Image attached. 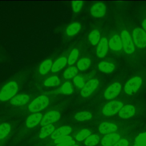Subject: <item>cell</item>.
Returning a JSON list of instances; mask_svg holds the SVG:
<instances>
[{"mask_svg":"<svg viewBox=\"0 0 146 146\" xmlns=\"http://www.w3.org/2000/svg\"><path fill=\"white\" fill-rule=\"evenodd\" d=\"M106 11V7L103 3H97L94 4L91 8L90 12L92 16L96 18L103 17Z\"/></svg>","mask_w":146,"mask_h":146,"instance_id":"cell-11","label":"cell"},{"mask_svg":"<svg viewBox=\"0 0 146 146\" xmlns=\"http://www.w3.org/2000/svg\"><path fill=\"white\" fill-rule=\"evenodd\" d=\"M10 131V125L7 123L0 124V140L4 139Z\"/></svg>","mask_w":146,"mask_h":146,"instance_id":"cell-31","label":"cell"},{"mask_svg":"<svg viewBox=\"0 0 146 146\" xmlns=\"http://www.w3.org/2000/svg\"><path fill=\"white\" fill-rule=\"evenodd\" d=\"M129 142L126 139H120L113 146H128Z\"/></svg>","mask_w":146,"mask_h":146,"instance_id":"cell-38","label":"cell"},{"mask_svg":"<svg viewBox=\"0 0 146 146\" xmlns=\"http://www.w3.org/2000/svg\"><path fill=\"white\" fill-rule=\"evenodd\" d=\"M29 96L25 94H19L11 98L10 103L14 106H21L27 104L29 101Z\"/></svg>","mask_w":146,"mask_h":146,"instance_id":"cell-16","label":"cell"},{"mask_svg":"<svg viewBox=\"0 0 146 146\" xmlns=\"http://www.w3.org/2000/svg\"><path fill=\"white\" fill-rule=\"evenodd\" d=\"M132 39L133 43L138 48L146 47V33L143 29L140 27L135 29L132 33Z\"/></svg>","mask_w":146,"mask_h":146,"instance_id":"cell-3","label":"cell"},{"mask_svg":"<svg viewBox=\"0 0 146 146\" xmlns=\"http://www.w3.org/2000/svg\"><path fill=\"white\" fill-rule=\"evenodd\" d=\"M73 91V88L71 84L69 82L64 83L61 87H60L58 90L57 92L59 94H70Z\"/></svg>","mask_w":146,"mask_h":146,"instance_id":"cell-25","label":"cell"},{"mask_svg":"<svg viewBox=\"0 0 146 146\" xmlns=\"http://www.w3.org/2000/svg\"><path fill=\"white\" fill-rule=\"evenodd\" d=\"M91 64V60L88 58H82L77 63V67L80 71L87 70Z\"/></svg>","mask_w":146,"mask_h":146,"instance_id":"cell-28","label":"cell"},{"mask_svg":"<svg viewBox=\"0 0 146 146\" xmlns=\"http://www.w3.org/2000/svg\"><path fill=\"white\" fill-rule=\"evenodd\" d=\"M135 143L137 146H146V132L138 135L135 139Z\"/></svg>","mask_w":146,"mask_h":146,"instance_id":"cell-33","label":"cell"},{"mask_svg":"<svg viewBox=\"0 0 146 146\" xmlns=\"http://www.w3.org/2000/svg\"><path fill=\"white\" fill-rule=\"evenodd\" d=\"M55 131V127L52 124H48L43 126L41 129L39 133V137L40 139H44L47 136L51 135Z\"/></svg>","mask_w":146,"mask_h":146,"instance_id":"cell-19","label":"cell"},{"mask_svg":"<svg viewBox=\"0 0 146 146\" xmlns=\"http://www.w3.org/2000/svg\"><path fill=\"white\" fill-rule=\"evenodd\" d=\"M108 46L113 51H119L123 47L121 38L118 35L113 36L108 42Z\"/></svg>","mask_w":146,"mask_h":146,"instance_id":"cell-18","label":"cell"},{"mask_svg":"<svg viewBox=\"0 0 146 146\" xmlns=\"http://www.w3.org/2000/svg\"><path fill=\"white\" fill-rule=\"evenodd\" d=\"M81 29V25L79 22H74L68 26L66 34L68 36H74Z\"/></svg>","mask_w":146,"mask_h":146,"instance_id":"cell-22","label":"cell"},{"mask_svg":"<svg viewBox=\"0 0 146 146\" xmlns=\"http://www.w3.org/2000/svg\"><path fill=\"white\" fill-rule=\"evenodd\" d=\"M52 66V62L51 59H46L44 60L40 65L39 71L40 74H46L50 69H51Z\"/></svg>","mask_w":146,"mask_h":146,"instance_id":"cell-23","label":"cell"},{"mask_svg":"<svg viewBox=\"0 0 146 146\" xmlns=\"http://www.w3.org/2000/svg\"><path fill=\"white\" fill-rule=\"evenodd\" d=\"M91 131L87 129H82L81 131H80L77 135H76V139L79 141H82L84 139H86L88 136H90L91 135Z\"/></svg>","mask_w":146,"mask_h":146,"instance_id":"cell-32","label":"cell"},{"mask_svg":"<svg viewBox=\"0 0 146 146\" xmlns=\"http://www.w3.org/2000/svg\"><path fill=\"white\" fill-rule=\"evenodd\" d=\"M142 84V79L139 76H135L130 79L124 86V89L126 94L131 95L136 92Z\"/></svg>","mask_w":146,"mask_h":146,"instance_id":"cell-6","label":"cell"},{"mask_svg":"<svg viewBox=\"0 0 146 146\" xmlns=\"http://www.w3.org/2000/svg\"><path fill=\"white\" fill-rule=\"evenodd\" d=\"M117 129V127L116 124L109 122H103L99 126V132L104 135L114 133Z\"/></svg>","mask_w":146,"mask_h":146,"instance_id":"cell-12","label":"cell"},{"mask_svg":"<svg viewBox=\"0 0 146 146\" xmlns=\"http://www.w3.org/2000/svg\"><path fill=\"white\" fill-rule=\"evenodd\" d=\"M92 117V113L90 112L83 111L77 113L75 116V119L78 121H83L90 120Z\"/></svg>","mask_w":146,"mask_h":146,"instance_id":"cell-27","label":"cell"},{"mask_svg":"<svg viewBox=\"0 0 146 146\" xmlns=\"http://www.w3.org/2000/svg\"><path fill=\"white\" fill-rule=\"evenodd\" d=\"M78 55H79V50L77 48H74L71 52L68 59L67 62L68 64L72 65L74 64L78 59Z\"/></svg>","mask_w":146,"mask_h":146,"instance_id":"cell-34","label":"cell"},{"mask_svg":"<svg viewBox=\"0 0 146 146\" xmlns=\"http://www.w3.org/2000/svg\"><path fill=\"white\" fill-rule=\"evenodd\" d=\"M18 90V84L15 82H10L5 84L0 91V100L6 101L13 98Z\"/></svg>","mask_w":146,"mask_h":146,"instance_id":"cell-1","label":"cell"},{"mask_svg":"<svg viewBox=\"0 0 146 146\" xmlns=\"http://www.w3.org/2000/svg\"><path fill=\"white\" fill-rule=\"evenodd\" d=\"M142 26H143V27L144 31H145V33H146V19H144V20H143V22H142Z\"/></svg>","mask_w":146,"mask_h":146,"instance_id":"cell-40","label":"cell"},{"mask_svg":"<svg viewBox=\"0 0 146 146\" xmlns=\"http://www.w3.org/2000/svg\"><path fill=\"white\" fill-rule=\"evenodd\" d=\"M70 140H72V137L71 136H70L69 135H67V136H62V137H59V138H57V139H55L54 143L55 144H58L64 143V142L70 141Z\"/></svg>","mask_w":146,"mask_h":146,"instance_id":"cell-37","label":"cell"},{"mask_svg":"<svg viewBox=\"0 0 146 146\" xmlns=\"http://www.w3.org/2000/svg\"><path fill=\"white\" fill-rule=\"evenodd\" d=\"M60 84V79L56 76H52L47 78L44 82V86L47 87H54Z\"/></svg>","mask_w":146,"mask_h":146,"instance_id":"cell-29","label":"cell"},{"mask_svg":"<svg viewBox=\"0 0 146 146\" xmlns=\"http://www.w3.org/2000/svg\"><path fill=\"white\" fill-rule=\"evenodd\" d=\"M83 2L80 1H72V7L75 12H78L81 9Z\"/></svg>","mask_w":146,"mask_h":146,"instance_id":"cell-36","label":"cell"},{"mask_svg":"<svg viewBox=\"0 0 146 146\" xmlns=\"http://www.w3.org/2000/svg\"><path fill=\"white\" fill-rule=\"evenodd\" d=\"M60 116V114L58 111H51L45 114L40 121V125L44 126L48 124H52L57 121Z\"/></svg>","mask_w":146,"mask_h":146,"instance_id":"cell-9","label":"cell"},{"mask_svg":"<svg viewBox=\"0 0 146 146\" xmlns=\"http://www.w3.org/2000/svg\"><path fill=\"white\" fill-rule=\"evenodd\" d=\"M75 144V141L74 140H70V141H68L64 143H60V144H58L56 145V146H70L72 145H74Z\"/></svg>","mask_w":146,"mask_h":146,"instance_id":"cell-39","label":"cell"},{"mask_svg":"<svg viewBox=\"0 0 146 146\" xmlns=\"http://www.w3.org/2000/svg\"><path fill=\"white\" fill-rule=\"evenodd\" d=\"M49 104V99L46 95H41L35 99L29 106V110L33 113L46 108Z\"/></svg>","mask_w":146,"mask_h":146,"instance_id":"cell-2","label":"cell"},{"mask_svg":"<svg viewBox=\"0 0 146 146\" xmlns=\"http://www.w3.org/2000/svg\"><path fill=\"white\" fill-rule=\"evenodd\" d=\"M121 86L119 82H115L111 84L105 91L104 96L107 99H113L116 98L121 91Z\"/></svg>","mask_w":146,"mask_h":146,"instance_id":"cell-7","label":"cell"},{"mask_svg":"<svg viewBox=\"0 0 146 146\" xmlns=\"http://www.w3.org/2000/svg\"><path fill=\"white\" fill-rule=\"evenodd\" d=\"M99 85V81L96 79H92L87 82L82 88L80 94L83 97L89 96L96 89Z\"/></svg>","mask_w":146,"mask_h":146,"instance_id":"cell-8","label":"cell"},{"mask_svg":"<svg viewBox=\"0 0 146 146\" xmlns=\"http://www.w3.org/2000/svg\"><path fill=\"white\" fill-rule=\"evenodd\" d=\"M72 132V128L70 126L64 125L59 127L57 129L55 130L52 134L51 135V138L53 139H56L57 138L67 136Z\"/></svg>","mask_w":146,"mask_h":146,"instance_id":"cell-17","label":"cell"},{"mask_svg":"<svg viewBox=\"0 0 146 146\" xmlns=\"http://www.w3.org/2000/svg\"><path fill=\"white\" fill-rule=\"evenodd\" d=\"M78 72V68L75 67H70L67 68L63 72V77L66 79H70L75 77Z\"/></svg>","mask_w":146,"mask_h":146,"instance_id":"cell-26","label":"cell"},{"mask_svg":"<svg viewBox=\"0 0 146 146\" xmlns=\"http://www.w3.org/2000/svg\"><path fill=\"white\" fill-rule=\"evenodd\" d=\"M99 69L105 73H110L112 72L115 67L113 63L107 62H101L98 64Z\"/></svg>","mask_w":146,"mask_h":146,"instance_id":"cell-21","label":"cell"},{"mask_svg":"<svg viewBox=\"0 0 146 146\" xmlns=\"http://www.w3.org/2000/svg\"><path fill=\"white\" fill-rule=\"evenodd\" d=\"M89 40L92 45H96L100 42V34L98 30H94L92 31L88 35Z\"/></svg>","mask_w":146,"mask_h":146,"instance_id":"cell-24","label":"cell"},{"mask_svg":"<svg viewBox=\"0 0 146 146\" xmlns=\"http://www.w3.org/2000/svg\"><path fill=\"white\" fill-rule=\"evenodd\" d=\"M108 48V42L106 38H102L96 48V54L99 58H103L106 55Z\"/></svg>","mask_w":146,"mask_h":146,"instance_id":"cell-13","label":"cell"},{"mask_svg":"<svg viewBox=\"0 0 146 146\" xmlns=\"http://www.w3.org/2000/svg\"><path fill=\"white\" fill-rule=\"evenodd\" d=\"M74 83L78 88H83L85 85L84 79L81 75H76L74 78Z\"/></svg>","mask_w":146,"mask_h":146,"instance_id":"cell-35","label":"cell"},{"mask_svg":"<svg viewBox=\"0 0 146 146\" xmlns=\"http://www.w3.org/2000/svg\"><path fill=\"white\" fill-rule=\"evenodd\" d=\"M135 113V109L133 106L127 104L123 106L119 111V116L124 119L132 117Z\"/></svg>","mask_w":146,"mask_h":146,"instance_id":"cell-14","label":"cell"},{"mask_svg":"<svg viewBox=\"0 0 146 146\" xmlns=\"http://www.w3.org/2000/svg\"><path fill=\"white\" fill-rule=\"evenodd\" d=\"M133 146H137V145H135H135H133Z\"/></svg>","mask_w":146,"mask_h":146,"instance_id":"cell-42","label":"cell"},{"mask_svg":"<svg viewBox=\"0 0 146 146\" xmlns=\"http://www.w3.org/2000/svg\"><path fill=\"white\" fill-rule=\"evenodd\" d=\"M70 146H79V145H77V144H74V145H70Z\"/></svg>","mask_w":146,"mask_h":146,"instance_id":"cell-41","label":"cell"},{"mask_svg":"<svg viewBox=\"0 0 146 146\" xmlns=\"http://www.w3.org/2000/svg\"><path fill=\"white\" fill-rule=\"evenodd\" d=\"M43 118V115L40 113H34L30 115L26 121V126L28 128H33L40 123Z\"/></svg>","mask_w":146,"mask_h":146,"instance_id":"cell-15","label":"cell"},{"mask_svg":"<svg viewBox=\"0 0 146 146\" xmlns=\"http://www.w3.org/2000/svg\"><path fill=\"white\" fill-rule=\"evenodd\" d=\"M67 60L65 57H61L57 59L53 64L51 67V71L53 72H56L60 71L63 68L66 64Z\"/></svg>","mask_w":146,"mask_h":146,"instance_id":"cell-20","label":"cell"},{"mask_svg":"<svg viewBox=\"0 0 146 146\" xmlns=\"http://www.w3.org/2000/svg\"><path fill=\"white\" fill-rule=\"evenodd\" d=\"M120 38L124 51L128 54H132L135 50V46L133 39L127 30H123L121 33Z\"/></svg>","mask_w":146,"mask_h":146,"instance_id":"cell-4","label":"cell"},{"mask_svg":"<svg viewBox=\"0 0 146 146\" xmlns=\"http://www.w3.org/2000/svg\"><path fill=\"white\" fill-rule=\"evenodd\" d=\"M123 107V104L120 101H111L104 106L102 112L106 116H112L118 112Z\"/></svg>","mask_w":146,"mask_h":146,"instance_id":"cell-5","label":"cell"},{"mask_svg":"<svg viewBox=\"0 0 146 146\" xmlns=\"http://www.w3.org/2000/svg\"><path fill=\"white\" fill-rule=\"evenodd\" d=\"M99 139H100L98 135L95 134L91 135L86 139L84 144L87 146H94L98 144Z\"/></svg>","mask_w":146,"mask_h":146,"instance_id":"cell-30","label":"cell"},{"mask_svg":"<svg viewBox=\"0 0 146 146\" xmlns=\"http://www.w3.org/2000/svg\"><path fill=\"white\" fill-rule=\"evenodd\" d=\"M120 139V136L114 132L105 135L101 140V144L103 146H113Z\"/></svg>","mask_w":146,"mask_h":146,"instance_id":"cell-10","label":"cell"}]
</instances>
